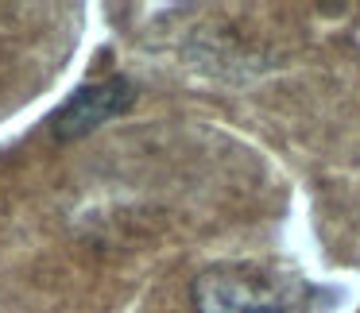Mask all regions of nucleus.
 I'll list each match as a JSON object with an SVG mask.
<instances>
[{
  "label": "nucleus",
  "instance_id": "nucleus-1",
  "mask_svg": "<svg viewBox=\"0 0 360 313\" xmlns=\"http://www.w3.org/2000/svg\"><path fill=\"white\" fill-rule=\"evenodd\" d=\"M198 313H302V305L264 271L210 267L194 279Z\"/></svg>",
  "mask_w": 360,
  "mask_h": 313
},
{
  "label": "nucleus",
  "instance_id": "nucleus-2",
  "mask_svg": "<svg viewBox=\"0 0 360 313\" xmlns=\"http://www.w3.org/2000/svg\"><path fill=\"white\" fill-rule=\"evenodd\" d=\"M132 97H136L132 78H128V74H109V78H101V81H89V86L74 89V93L55 109V116L47 120V128H51V135L63 140V143L82 140V135L97 132L101 124H109L112 116H120V112L132 105Z\"/></svg>",
  "mask_w": 360,
  "mask_h": 313
}]
</instances>
